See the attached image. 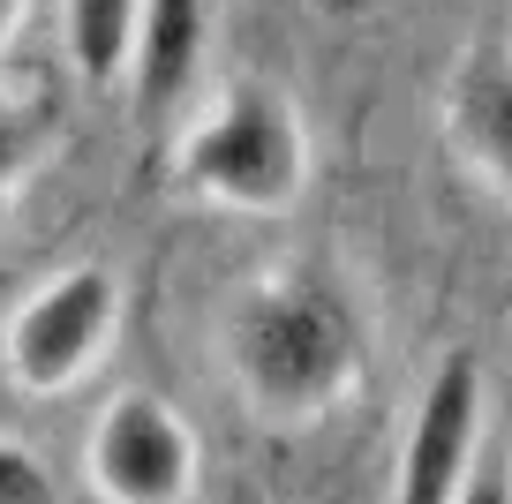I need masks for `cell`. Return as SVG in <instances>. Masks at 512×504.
Listing matches in <instances>:
<instances>
[{
    "instance_id": "6da1fadb",
    "label": "cell",
    "mask_w": 512,
    "mask_h": 504,
    "mask_svg": "<svg viewBox=\"0 0 512 504\" xmlns=\"http://www.w3.org/2000/svg\"><path fill=\"white\" fill-rule=\"evenodd\" d=\"M219 347L234 369V392L272 429L324 422L362 384V331H354L347 301L302 271H272V279L241 286L226 301Z\"/></svg>"
},
{
    "instance_id": "7a4b0ae2",
    "label": "cell",
    "mask_w": 512,
    "mask_h": 504,
    "mask_svg": "<svg viewBox=\"0 0 512 504\" xmlns=\"http://www.w3.org/2000/svg\"><path fill=\"white\" fill-rule=\"evenodd\" d=\"M174 181L189 196H204V204L256 211V219L294 211L309 189V136H302L294 98L272 91V83H226L181 128Z\"/></svg>"
},
{
    "instance_id": "3957f363",
    "label": "cell",
    "mask_w": 512,
    "mask_h": 504,
    "mask_svg": "<svg viewBox=\"0 0 512 504\" xmlns=\"http://www.w3.org/2000/svg\"><path fill=\"white\" fill-rule=\"evenodd\" d=\"M113 331H121V279L106 264H68L8 309L0 369L23 399H61L106 362Z\"/></svg>"
},
{
    "instance_id": "277c9868",
    "label": "cell",
    "mask_w": 512,
    "mask_h": 504,
    "mask_svg": "<svg viewBox=\"0 0 512 504\" xmlns=\"http://www.w3.org/2000/svg\"><path fill=\"white\" fill-rule=\"evenodd\" d=\"M83 474L106 504H189L196 437L159 392H121L98 407L91 437H83Z\"/></svg>"
},
{
    "instance_id": "5b68a950",
    "label": "cell",
    "mask_w": 512,
    "mask_h": 504,
    "mask_svg": "<svg viewBox=\"0 0 512 504\" xmlns=\"http://www.w3.org/2000/svg\"><path fill=\"white\" fill-rule=\"evenodd\" d=\"M475 452H482V369L452 354L422 384V407L400 444V497L392 504H460L475 482Z\"/></svg>"
},
{
    "instance_id": "8992f818",
    "label": "cell",
    "mask_w": 512,
    "mask_h": 504,
    "mask_svg": "<svg viewBox=\"0 0 512 504\" xmlns=\"http://www.w3.org/2000/svg\"><path fill=\"white\" fill-rule=\"evenodd\" d=\"M204 53H211V0H144L136 46H128V91L144 113H181L204 91Z\"/></svg>"
},
{
    "instance_id": "52a82bcc",
    "label": "cell",
    "mask_w": 512,
    "mask_h": 504,
    "mask_svg": "<svg viewBox=\"0 0 512 504\" xmlns=\"http://www.w3.org/2000/svg\"><path fill=\"white\" fill-rule=\"evenodd\" d=\"M445 136L460 151V166L497 196L512 204V46L497 53H475L452 83V106H445Z\"/></svg>"
},
{
    "instance_id": "ba28073f",
    "label": "cell",
    "mask_w": 512,
    "mask_h": 504,
    "mask_svg": "<svg viewBox=\"0 0 512 504\" xmlns=\"http://www.w3.org/2000/svg\"><path fill=\"white\" fill-rule=\"evenodd\" d=\"M136 16L144 0H61V46L91 91H121L128 46H136Z\"/></svg>"
},
{
    "instance_id": "9c48e42d",
    "label": "cell",
    "mask_w": 512,
    "mask_h": 504,
    "mask_svg": "<svg viewBox=\"0 0 512 504\" xmlns=\"http://www.w3.org/2000/svg\"><path fill=\"white\" fill-rule=\"evenodd\" d=\"M0 504H61V489H53L46 459H38L31 444L0 437Z\"/></svg>"
},
{
    "instance_id": "30bf717a",
    "label": "cell",
    "mask_w": 512,
    "mask_h": 504,
    "mask_svg": "<svg viewBox=\"0 0 512 504\" xmlns=\"http://www.w3.org/2000/svg\"><path fill=\"white\" fill-rule=\"evenodd\" d=\"M23 174H31V128L0 98V226H8V211H16V196H23Z\"/></svg>"
},
{
    "instance_id": "8fae6325",
    "label": "cell",
    "mask_w": 512,
    "mask_h": 504,
    "mask_svg": "<svg viewBox=\"0 0 512 504\" xmlns=\"http://www.w3.org/2000/svg\"><path fill=\"white\" fill-rule=\"evenodd\" d=\"M460 504H512V482H505V474H482V467H475V482H467Z\"/></svg>"
},
{
    "instance_id": "7c38bea8",
    "label": "cell",
    "mask_w": 512,
    "mask_h": 504,
    "mask_svg": "<svg viewBox=\"0 0 512 504\" xmlns=\"http://www.w3.org/2000/svg\"><path fill=\"white\" fill-rule=\"evenodd\" d=\"M23 23H31V0H0V53L23 38Z\"/></svg>"
}]
</instances>
